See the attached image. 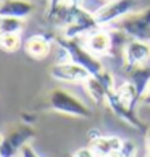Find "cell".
<instances>
[{
    "label": "cell",
    "instance_id": "obj_15",
    "mask_svg": "<svg viewBox=\"0 0 150 157\" xmlns=\"http://www.w3.org/2000/svg\"><path fill=\"white\" fill-rule=\"evenodd\" d=\"M21 36L20 34H0V49H3L5 52H18L21 49Z\"/></svg>",
    "mask_w": 150,
    "mask_h": 157
},
{
    "label": "cell",
    "instance_id": "obj_10",
    "mask_svg": "<svg viewBox=\"0 0 150 157\" xmlns=\"http://www.w3.org/2000/svg\"><path fill=\"white\" fill-rule=\"evenodd\" d=\"M53 37L49 34H34V36L27 37L24 42V52L27 57L36 60H42L47 59L50 50H52V44H53Z\"/></svg>",
    "mask_w": 150,
    "mask_h": 157
},
{
    "label": "cell",
    "instance_id": "obj_23",
    "mask_svg": "<svg viewBox=\"0 0 150 157\" xmlns=\"http://www.w3.org/2000/svg\"><path fill=\"white\" fill-rule=\"evenodd\" d=\"M142 102H145V104H148V105H150V99H147V101H142Z\"/></svg>",
    "mask_w": 150,
    "mask_h": 157
},
{
    "label": "cell",
    "instance_id": "obj_6",
    "mask_svg": "<svg viewBox=\"0 0 150 157\" xmlns=\"http://www.w3.org/2000/svg\"><path fill=\"white\" fill-rule=\"evenodd\" d=\"M34 136L36 131L31 125H21L20 128L8 131L7 135H3L0 144V157H16V154L21 152L27 141H31Z\"/></svg>",
    "mask_w": 150,
    "mask_h": 157
},
{
    "label": "cell",
    "instance_id": "obj_18",
    "mask_svg": "<svg viewBox=\"0 0 150 157\" xmlns=\"http://www.w3.org/2000/svg\"><path fill=\"white\" fill-rule=\"evenodd\" d=\"M71 157H97V155L94 154V151L90 147H82V149H78Z\"/></svg>",
    "mask_w": 150,
    "mask_h": 157
},
{
    "label": "cell",
    "instance_id": "obj_4",
    "mask_svg": "<svg viewBox=\"0 0 150 157\" xmlns=\"http://www.w3.org/2000/svg\"><path fill=\"white\" fill-rule=\"evenodd\" d=\"M63 29V36L70 37V39H79L81 36H86V34H90L92 31L100 29V25L95 20V15L87 11L82 5L74 8V11L71 13L70 20Z\"/></svg>",
    "mask_w": 150,
    "mask_h": 157
},
{
    "label": "cell",
    "instance_id": "obj_24",
    "mask_svg": "<svg viewBox=\"0 0 150 157\" xmlns=\"http://www.w3.org/2000/svg\"><path fill=\"white\" fill-rule=\"evenodd\" d=\"M105 2H107V0H105Z\"/></svg>",
    "mask_w": 150,
    "mask_h": 157
},
{
    "label": "cell",
    "instance_id": "obj_1",
    "mask_svg": "<svg viewBox=\"0 0 150 157\" xmlns=\"http://www.w3.org/2000/svg\"><path fill=\"white\" fill-rule=\"evenodd\" d=\"M47 104L53 112L65 113V115H70V117H76V118L92 117V109L87 104H84L79 97H76L70 91L61 89V88L52 89L49 92Z\"/></svg>",
    "mask_w": 150,
    "mask_h": 157
},
{
    "label": "cell",
    "instance_id": "obj_16",
    "mask_svg": "<svg viewBox=\"0 0 150 157\" xmlns=\"http://www.w3.org/2000/svg\"><path fill=\"white\" fill-rule=\"evenodd\" d=\"M23 31V20L0 16V34H20Z\"/></svg>",
    "mask_w": 150,
    "mask_h": 157
},
{
    "label": "cell",
    "instance_id": "obj_19",
    "mask_svg": "<svg viewBox=\"0 0 150 157\" xmlns=\"http://www.w3.org/2000/svg\"><path fill=\"white\" fill-rule=\"evenodd\" d=\"M20 154H21V157H40V155L36 152V151H34V149L29 146V144H26Z\"/></svg>",
    "mask_w": 150,
    "mask_h": 157
},
{
    "label": "cell",
    "instance_id": "obj_14",
    "mask_svg": "<svg viewBox=\"0 0 150 157\" xmlns=\"http://www.w3.org/2000/svg\"><path fill=\"white\" fill-rule=\"evenodd\" d=\"M128 75H129V79L134 83L141 99H144V96L147 94L148 84H150V67H147V65L139 67V68L132 70V71L128 73Z\"/></svg>",
    "mask_w": 150,
    "mask_h": 157
},
{
    "label": "cell",
    "instance_id": "obj_5",
    "mask_svg": "<svg viewBox=\"0 0 150 157\" xmlns=\"http://www.w3.org/2000/svg\"><path fill=\"white\" fill-rule=\"evenodd\" d=\"M148 60H150V42L137 39H129L126 42L123 54H121L124 73H131L132 70L147 65Z\"/></svg>",
    "mask_w": 150,
    "mask_h": 157
},
{
    "label": "cell",
    "instance_id": "obj_13",
    "mask_svg": "<svg viewBox=\"0 0 150 157\" xmlns=\"http://www.w3.org/2000/svg\"><path fill=\"white\" fill-rule=\"evenodd\" d=\"M82 86H84L86 92L89 94V97L92 99V102H95V104H107L108 96L112 94V91H108L107 86L103 84L95 75L89 76Z\"/></svg>",
    "mask_w": 150,
    "mask_h": 157
},
{
    "label": "cell",
    "instance_id": "obj_20",
    "mask_svg": "<svg viewBox=\"0 0 150 157\" xmlns=\"http://www.w3.org/2000/svg\"><path fill=\"white\" fill-rule=\"evenodd\" d=\"M145 157H150V126L145 131Z\"/></svg>",
    "mask_w": 150,
    "mask_h": 157
},
{
    "label": "cell",
    "instance_id": "obj_12",
    "mask_svg": "<svg viewBox=\"0 0 150 157\" xmlns=\"http://www.w3.org/2000/svg\"><path fill=\"white\" fill-rule=\"evenodd\" d=\"M34 13V3L31 0H0V16L26 20Z\"/></svg>",
    "mask_w": 150,
    "mask_h": 157
},
{
    "label": "cell",
    "instance_id": "obj_2",
    "mask_svg": "<svg viewBox=\"0 0 150 157\" xmlns=\"http://www.w3.org/2000/svg\"><path fill=\"white\" fill-rule=\"evenodd\" d=\"M55 42L60 45V49L63 50V54L66 55L68 60L79 63L90 75H99L100 71H103V65L99 60V57L89 52L84 44L79 42V39H70L61 36V37H57Z\"/></svg>",
    "mask_w": 150,
    "mask_h": 157
},
{
    "label": "cell",
    "instance_id": "obj_22",
    "mask_svg": "<svg viewBox=\"0 0 150 157\" xmlns=\"http://www.w3.org/2000/svg\"><path fill=\"white\" fill-rule=\"evenodd\" d=\"M2 139H3V135L0 133V144H2Z\"/></svg>",
    "mask_w": 150,
    "mask_h": 157
},
{
    "label": "cell",
    "instance_id": "obj_7",
    "mask_svg": "<svg viewBox=\"0 0 150 157\" xmlns=\"http://www.w3.org/2000/svg\"><path fill=\"white\" fill-rule=\"evenodd\" d=\"M136 7V0H107L99 10L94 11L97 23L103 28L107 25H113L123 16L131 13Z\"/></svg>",
    "mask_w": 150,
    "mask_h": 157
},
{
    "label": "cell",
    "instance_id": "obj_21",
    "mask_svg": "<svg viewBox=\"0 0 150 157\" xmlns=\"http://www.w3.org/2000/svg\"><path fill=\"white\" fill-rule=\"evenodd\" d=\"M147 99H150V84H148V89H147V94L144 96V99L142 101H147Z\"/></svg>",
    "mask_w": 150,
    "mask_h": 157
},
{
    "label": "cell",
    "instance_id": "obj_11",
    "mask_svg": "<svg viewBox=\"0 0 150 157\" xmlns=\"http://www.w3.org/2000/svg\"><path fill=\"white\" fill-rule=\"evenodd\" d=\"M124 139H121L118 136H103L99 133H92V136L89 139V147L94 151V154L97 157H108L112 152L118 151L121 147Z\"/></svg>",
    "mask_w": 150,
    "mask_h": 157
},
{
    "label": "cell",
    "instance_id": "obj_8",
    "mask_svg": "<svg viewBox=\"0 0 150 157\" xmlns=\"http://www.w3.org/2000/svg\"><path fill=\"white\" fill-rule=\"evenodd\" d=\"M50 76L52 79L60 81V83H70V84H84L86 79L92 75L86 70L84 67H81L79 63L65 60L58 62L50 68Z\"/></svg>",
    "mask_w": 150,
    "mask_h": 157
},
{
    "label": "cell",
    "instance_id": "obj_3",
    "mask_svg": "<svg viewBox=\"0 0 150 157\" xmlns=\"http://www.w3.org/2000/svg\"><path fill=\"white\" fill-rule=\"evenodd\" d=\"M115 25H116V29L123 31L129 39L150 42V7L132 10Z\"/></svg>",
    "mask_w": 150,
    "mask_h": 157
},
{
    "label": "cell",
    "instance_id": "obj_17",
    "mask_svg": "<svg viewBox=\"0 0 150 157\" xmlns=\"http://www.w3.org/2000/svg\"><path fill=\"white\" fill-rule=\"evenodd\" d=\"M136 152H137L136 144L129 141V139H124L121 147L118 151H115V152H112L108 157H136Z\"/></svg>",
    "mask_w": 150,
    "mask_h": 157
},
{
    "label": "cell",
    "instance_id": "obj_9",
    "mask_svg": "<svg viewBox=\"0 0 150 157\" xmlns=\"http://www.w3.org/2000/svg\"><path fill=\"white\" fill-rule=\"evenodd\" d=\"M84 45L87 47L89 52H92L97 57L112 54V47H113L112 31H107L103 28H100L97 31H92L90 34H87V37L84 40Z\"/></svg>",
    "mask_w": 150,
    "mask_h": 157
}]
</instances>
